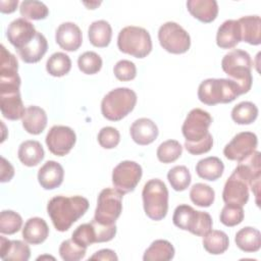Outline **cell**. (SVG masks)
Segmentation results:
<instances>
[{
  "instance_id": "cell-35",
  "label": "cell",
  "mask_w": 261,
  "mask_h": 261,
  "mask_svg": "<svg viewBox=\"0 0 261 261\" xmlns=\"http://www.w3.org/2000/svg\"><path fill=\"white\" fill-rule=\"evenodd\" d=\"M71 68V60L68 55L63 52L53 53L46 62V69L52 76H63L69 72Z\"/></svg>"
},
{
  "instance_id": "cell-45",
  "label": "cell",
  "mask_w": 261,
  "mask_h": 261,
  "mask_svg": "<svg viewBox=\"0 0 261 261\" xmlns=\"http://www.w3.org/2000/svg\"><path fill=\"white\" fill-rule=\"evenodd\" d=\"M71 239L82 247L87 248L88 246L96 243L95 229L92 223H84L79 225L72 232Z\"/></svg>"
},
{
  "instance_id": "cell-3",
  "label": "cell",
  "mask_w": 261,
  "mask_h": 261,
  "mask_svg": "<svg viewBox=\"0 0 261 261\" xmlns=\"http://www.w3.org/2000/svg\"><path fill=\"white\" fill-rule=\"evenodd\" d=\"M240 95L239 85L229 79H207L198 88V98L206 105L230 103Z\"/></svg>"
},
{
  "instance_id": "cell-19",
  "label": "cell",
  "mask_w": 261,
  "mask_h": 261,
  "mask_svg": "<svg viewBox=\"0 0 261 261\" xmlns=\"http://www.w3.org/2000/svg\"><path fill=\"white\" fill-rule=\"evenodd\" d=\"M0 109L2 115L9 120L22 118L25 109L19 90L0 92Z\"/></svg>"
},
{
  "instance_id": "cell-30",
  "label": "cell",
  "mask_w": 261,
  "mask_h": 261,
  "mask_svg": "<svg viewBox=\"0 0 261 261\" xmlns=\"http://www.w3.org/2000/svg\"><path fill=\"white\" fill-rule=\"evenodd\" d=\"M234 242L239 249L244 252H257L261 248V233L254 227L246 226L237 232Z\"/></svg>"
},
{
  "instance_id": "cell-22",
  "label": "cell",
  "mask_w": 261,
  "mask_h": 261,
  "mask_svg": "<svg viewBox=\"0 0 261 261\" xmlns=\"http://www.w3.org/2000/svg\"><path fill=\"white\" fill-rule=\"evenodd\" d=\"M31 256L30 247L18 240L9 241L0 237V257L4 261H28Z\"/></svg>"
},
{
  "instance_id": "cell-21",
  "label": "cell",
  "mask_w": 261,
  "mask_h": 261,
  "mask_svg": "<svg viewBox=\"0 0 261 261\" xmlns=\"http://www.w3.org/2000/svg\"><path fill=\"white\" fill-rule=\"evenodd\" d=\"M64 177L63 167L54 160L47 161L38 171V181L45 190L58 188Z\"/></svg>"
},
{
  "instance_id": "cell-38",
  "label": "cell",
  "mask_w": 261,
  "mask_h": 261,
  "mask_svg": "<svg viewBox=\"0 0 261 261\" xmlns=\"http://www.w3.org/2000/svg\"><path fill=\"white\" fill-rule=\"evenodd\" d=\"M19 12L25 19L28 18L33 20H40L48 16L49 10L47 6L41 1L24 0L20 3Z\"/></svg>"
},
{
  "instance_id": "cell-33",
  "label": "cell",
  "mask_w": 261,
  "mask_h": 261,
  "mask_svg": "<svg viewBox=\"0 0 261 261\" xmlns=\"http://www.w3.org/2000/svg\"><path fill=\"white\" fill-rule=\"evenodd\" d=\"M174 257V248L166 240H156L145 251L144 261H168Z\"/></svg>"
},
{
  "instance_id": "cell-23",
  "label": "cell",
  "mask_w": 261,
  "mask_h": 261,
  "mask_svg": "<svg viewBox=\"0 0 261 261\" xmlns=\"http://www.w3.org/2000/svg\"><path fill=\"white\" fill-rule=\"evenodd\" d=\"M241 41V31L238 20L227 19L217 30L216 44L222 49L236 47Z\"/></svg>"
},
{
  "instance_id": "cell-44",
  "label": "cell",
  "mask_w": 261,
  "mask_h": 261,
  "mask_svg": "<svg viewBox=\"0 0 261 261\" xmlns=\"http://www.w3.org/2000/svg\"><path fill=\"white\" fill-rule=\"evenodd\" d=\"M220 222L225 226H234L240 224L244 219V210L243 207L225 204L220 212Z\"/></svg>"
},
{
  "instance_id": "cell-39",
  "label": "cell",
  "mask_w": 261,
  "mask_h": 261,
  "mask_svg": "<svg viewBox=\"0 0 261 261\" xmlns=\"http://www.w3.org/2000/svg\"><path fill=\"white\" fill-rule=\"evenodd\" d=\"M167 179L173 190L181 192L190 186L192 177L190 170L186 166L177 165L168 171Z\"/></svg>"
},
{
  "instance_id": "cell-40",
  "label": "cell",
  "mask_w": 261,
  "mask_h": 261,
  "mask_svg": "<svg viewBox=\"0 0 261 261\" xmlns=\"http://www.w3.org/2000/svg\"><path fill=\"white\" fill-rule=\"evenodd\" d=\"M182 153V147L176 140H167L157 149V158L162 163H171L177 160Z\"/></svg>"
},
{
  "instance_id": "cell-50",
  "label": "cell",
  "mask_w": 261,
  "mask_h": 261,
  "mask_svg": "<svg viewBox=\"0 0 261 261\" xmlns=\"http://www.w3.org/2000/svg\"><path fill=\"white\" fill-rule=\"evenodd\" d=\"M14 175V168L4 157H1V172H0V181L6 182L11 180Z\"/></svg>"
},
{
  "instance_id": "cell-31",
  "label": "cell",
  "mask_w": 261,
  "mask_h": 261,
  "mask_svg": "<svg viewBox=\"0 0 261 261\" xmlns=\"http://www.w3.org/2000/svg\"><path fill=\"white\" fill-rule=\"evenodd\" d=\"M88 37L93 46L99 48L107 47L112 37L111 25L106 20H96L90 24Z\"/></svg>"
},
{
  "instance_id": "cell-27",
  "label": "cell",
  "mask_w": 261,
  "mask_h": 261,
  "mask_svg": "<svg viewBox=\"0 0 261 261\" xmlns=\"http://www.w3.org/2000/svg\"><path fill=\"white\" fill-rule=\"evenodd\" d=\"M241 41L251 45H260L261 43V19L258 15L244 16L238 19Z\"/></svg>"
},
{
  "instance_id": "cell-24",
  "label": "cell",
  "mask_w": 261,
  "mask_h": 261,
  "mask_svg": "<svg viewBox=\"0 0 261 261\" xmlns=\"http://www.w3.org/2000/svg\"><path fill=\"white\" fill-rule=\"evenodd\" d=\"M48 49L46 38L40 32H37L35 38L23 48L17 50L21 60L25 63H36L40 61Z\"/></svg>"
},
{
  "instance_id": "cell-10",
  "label": "cell",
  "mask_w": 261,
  "mask_h": 261,
  "mask_svg": "<svg viewBox=\"0 0 261 261\" xmlns=\"http://www.w3.org/2000/svg\"><path fill=\"white\" fill-rule=\"evenodd\" d=\"M143 174L139 163L125 160L118 163L112 171V184L121 194H127L135 190Z\"/></svg>"
},
{
  "instance_id": "cell-7",
  "label": "cell",
  "mask_w": 261,
  "mask_h": 261,
  "mask_svg": "<svg viewBox=\"0 0 261 261\" xmlns=\"http://www.w3.org/2000/svg\"><path fill=\"white\" fill-rule=\"evenodd\" d=\"M117 47L122 53L136 58H144L152 50L150 34L141 27H125L118 34Z\"/></svg>"
},
{
  "instance_id": "cell-12",
  "label": "cell",
  "mask_w": 261,
  "mask_h": 261,
  "mask_svg": "<svg viewBox=\"0 0 261 261\" xmlns=\"http://www.w3.org/2000/svg\"><path fill=\"white\" fill-rule=\"evenodd\" d=\"M76 141L75 133L69 126L54 125L46 136L49 151L56 156H64L70 152Z\"/></svg>"
},
{
  "instance_id": "cell-52",
  "label": "cell",
  "mask_w": 261,
  "mask_h": 261,
  "mask_svg": "<svg viewBox=\"0 0 261 261\" xmlns=\"http://www.w3.org/2000/svg\"><path fill=\"white\" fill-rule=\"evenodd\" d=\"M18 5V1L17 0H1L0 1V10L2 13H11L13 11H15L16 7Z\"/></svg>"
},
{
  "instance_id": "cell-48",
  "label": "cell",
  "mask_w": 261,
  "mask_h": 261,
  "mask_svg": "<svg viewBox=\"0 0 261 261\" xmlns=\"http://www.w3.org/2000/svg\"><path fill=\"white\" fill-rule=\"evenodd\" d=\"M94 226L95 229V234H96V243H104V242H109L111 241L115 234H116V225L111 224V225H105L97 222L96 220H92L91 222Z\"/></svg>"
},
{
  "instance_id": "cell-28",
  "label": "cell",
  "mask_w": 261,
  "mask_h": 261,
  "mask_svg": "<svg viewBox=\"0 0 261 261\" xmlns=\"http://www.w3.org/2000/svg\"><path fill=\"white\" fill-rule=\"evenodd\" d=\"M23 128L32 135L41 134L47 125V114L39 106H30L22 116Z\"/></svg>"
},
{
  "instance_id": "cell-47",
  "label": "cell",
  "mask_w": 261,
  "mask_h": 261,
  "mask_svg": "<svg viewBox=\"0 0 261 261\" xmlns=\"http://www.w3.org/2000/svg\"><path fill=\"white\" fill-rule=\"evenodd\" d=\"M114 75L117 80L121 82H127L132 81L136 77L137 75V68L134 62L129 60H119L113 68Z\"/></svg>"
},
{
  "instance_id": "cell-16",
  "label": "cell",
  "mask_w": 261,
  "mask_h": 261,
  "mask_svg": "<svg viewBox=\"0 0 261 261\" xmlns=\"http://www.w3.org/2000/svg\"><path fill=\"white\" fill-rule=\"evenodd\" d=\"M222 199L225 204L243 207L249 200V185L236 171L225 181Z\"/></svg>"
},
{
  "instance_id": "cell-49",
  "label": "cell",
  "mask_w": 261,
  "mask_h": 261,
  "mask_svg": "<svg viewBox=\"0 0 261 261\" xmlns=\"http://www.w3.org/2000/svg\"><path fill=\"white\" fill-rule=\"evenodd\" d=\"M212 146H213V138L210 133L203 140L199 142H196V143L185 142V148L192 155H201V154L207 153L211 150Z\"/></svg>"
},
{
  "instance_id": "cell-37",
  "label": "cell",
  "mask_w": 261,
  "mask_h": 261,
  "mask_svg": "<svg viewBox=\"0 0 261 261\" xmlns=\"http://www.w3.org/2000/svg\"><path fill=\"white\" fill-rule=\"evenodd\" d=\"M190 198L194 204L200 207H209L213 204L215 193L214 190L205 184H195L190 191Z\"/></svg>"
},
{
  "instance_id": "cell-29",
  "label": "cell",
  "mask_w": 261,
  "mask_h": 261,
  "mask_svg": "<svg viewBox=\"0 0 261 261\" xmlns=\"http://www.w3.org/2000/svg\"><path fill=\"white\" fill-rule=\"evenodd\" d=\"M45 152L38 141L28 140L19 145L17 156L20 162L29 167L38 165L44 158Z\"/></svg>"
},
{
  "instance_id": "cell-25",
  "label": "cell",
  "mask_w": 261,
  "mask_h": 261,
  "mask_svg": "<svg viewBox=\"0 0 261 261\" xmlns=\"http://www.w3.org/2000/svg\"><path fill=\"white\" fill-rule=\"evenodd\" d=\"M189 12L202 22L213 21L218 14V4L215 0H189Z\"/></svg>"
},
{
  "instance_id": "cell-14",
  "label": "cell",
  "mask_w": 261,
  "mask_h": 261,
  "mask_svg": "<svg viewBox=\"0 0 261 261\" xmlns=\"http://www.w3.org/2000/svg\"><path fill=\"white\" fill-rule=\"evenodd\" d=\"M258 145L257 136L251 132L237 134L224 147L223 154L229 160L241 161L256 151Z\"/></svg>"
},
{
  "instance_id": "cell-42",
  "label": "cell",
  "mask_w": 261,
  "mask_h": 261,
  "mask_svg": "<svg viewBox=\"0 0 261 261\" xmlns=\"http://www.w3.org/2000/svg\"><path fill=\"white\" fill-rule=\"evenodd\" d=\"M77 66L86 74H95L102 67V59L96 52L87 51L79 57Z\"/></svg>"
},
{
  "instance_id": "cell-34",
  "label": "cell",
  "mask_w": 261,
  "mask_h": 261,
  "mask_svg": "<svg viewBox=\"0 0 261 261\" xmlns=\"http://www.w3.org/2000/svg\"><path fill=\"white\" fill-rule=\"evenodd\" d=\"M229 245L227 234L222 230H210L203 237L204 249L213 255H219L224 253Z\"/></svg>"
},
{
  "instance_id": "cell-11",
  "label": "cell",
  "mask_w": 261,
  "mask_h": 261,
  "mask_svg": "<svg viewBox=\"0 0 261 261\" xmlns=\"http://www.w3.org/2000/svg\"><path fill=\"white\" fill-rule=\"evenodd\" d=\"M212 122L211 115L200 108L192 109L184 121L181 132L186 142L196 143L203 140L208 134V128Z\"/></svg>"
},
{
  "instance_id": "cell-43",
  "label": "cell",
  "mask_w": 261,
  "mask_h": 261,
  "mask_svg": "<svg viewBox=\"0 0 261 261\" xmlns=\"http://www.w3.org/2000/svg\"><path fill=\"white\" fill-rule=\"evenodd\" d=\"M87 248L80 246L72 239L65 240L59 247V255L64 261H79L86 255Z\"/></svg>"
},
{
  "instance_id": "cell-2",
  "label": "cell",
  "mask_w": 261,
  "mask_h": 261,
  "mask_svg": "<svg viewBox=\"0 0 261 261\" xmlns=\"http://www.w3.org/2000/svg\"><path fill=\"white\" fill-rule=\"evenodd\" d=\"M252 64L249 53L241 49H234L222 58V70L227 74L229 80L239 85L242 95L248 93L252 87Z\"/></svg>"
},
{
  "instance_id": "cell-8",
  "label": "cell",
  "mask_w": 261,
  "mask_h": 261,
  "mask_svg": "<svg viewBox=\"0 0 261 261\" xmlns=\"http://www.w3.org/2000/svg\"><path fill=\"white\" fill-rule=\"evenodd\" d=\"M122 197L123 194L116 189L102 190L98 196L94 220L105 225L115 224L122 211Z\"/></svg>"
},
{
  "instance_id": "cell-20",
  "label": "cell",
  "mask_w": 261,
  "mask_h": 261,
  "mask_svg": "<svg viewBox=\"0 0 261 261\" xmlns=\"http://www.w3.org/2000/svg\"><path fill=\"white\" fill-rule=\"evenodd\" d=\"M129 132L134 142L142 146L153 143L158 137V127L156 123L146 117L135 120Z\"/></svg>"
},
{
  "instance_id": "cell-17",
  "label": "cell",
  "mask_w": 261,
  "mask_h": 261,
  "mask_svg": "<svg viewBox=\"0 0 261 261\" xmlns=\"http://www.w3.org/2000/svg\"><path fill=\"white\" fill-rule=\"evenodd\" d=\"M37 31L34 24L28 19L20 17L10 22L7 29V39L9 43L17 50L28 45L36 36Z\"/></svg>"
},
{
  "instance_id": "cell-51",
  "label": "cell",
  "mask_w": 261,
  "mask_h": 261,
  "mask_svg": "<svg viewBox=\"0 0 261 261\" xmlns=\"http://www.w3.org/2000/svg\"><path fill=\"white\" fill-rule=\"evenodd\" d=\"M118 258L114 251L110 249H103L96 252L93 256L90 257V260H111L116 261Z\"/></svg>"
},
{
  "instance_id": "cell-4",
  "label": "cell",
  "mask_w": 261,
  "mask_h": 261,
  "mask_svg": "<svg viewBox=\"0 0 261 261\" xmlns=\"http://www.w3.org/2000/svg\"><path fill=\"white\" fill-rule=\"evenodd\" d=\"M137 103V94L128 88H117L106 94L101 102L103 116L118 121L133 111Z\"/></svg>"
},
{
  "instance_id": "cell-18",
  "label": "cell",
  "mask_w": 261,
  "mask_h": 261,
  "mask_svg": "<svg viewBox=\"0 0 261 261\" xmlns=\"http://www.w3.org/2000/svg\"><path fill=\"white\" fill-rule=\"evenodd\" d=\"M56 43L65 51H76L83 43V35L80 28L73 22L61 23L55 33Z\"/></svg>"
},
{
  "instance_id": "cell-46",
  "label": "cell",
  "mask_w": 261,
  "mask_h": 261,
  "mask_svg": "<svg viewBox=\"0 0 261 261\" xmlns=\"http://www.w3.org/2000/svg\"><path fill=\"white\" fill-rule=\"evenodd\" d=\"M120 141L119 132L112 126L102 127L98 134V143L104 149L115 148Z\"/></svg>"
},
{
  "instance_id": "cell-5",
  "label": "cell",
  "mask_w": 261,
  "mask_h": 261,
  "mask_svg": "<svg viewBox=\"0 0 261 261\" xmlns=\"http://www.w3.org/2000/svg\"><path fill=\"white\" fill-rule=\"evenodd\" d=\"M146 215L155 221L163 219L168 211V190L165 184L153 178L147 181L142 192Z\"/></svg>"
},
{
  "instance_id": "cell-41",
  "label": "cell",
  "mask_w": 261,
  "mask_h": 261,
  "mask_svg": "<svg viewBox=\"0 0 261 261\" xmlns=\"http://www.w3.org/2000/svg\"><path fill=\"white\" fill-rule=\"evenodd\" d=\"M22 225L21 216L12 210H3L0 214V232L2 234H13Z\"/></svg>"
},
{
  "instance_id": "cell-13",
  "label": "cell",
  "mask_w": 261,
  "mask_h": 261,
  "mask_svg": "<svg viewBox=\"0 0 261 261\" xmlns=\"http://www.w3.org/2000/svg\"><path fill=\"white\" fill-rule=\"evenodd\" d=\"M18 62L4 45L0 49V91L19 90L20 77L18 75Z\"/></svg>"
},
{
  "instance_id": "cell-9",
  "label": "cell",
  "mask_w": 261,
  "mask_h": 261,
  "mask_svg": "<svg viewBox=\"0 0 261 261\" xmlns=\"http://www.w3.org/2000/svg\"><path fill=\"white\" fill-rule=\"evenodd\" d=\"M158 40L161 47L172 54L186 53L191 46V38L188 32L173 21H167L160 27Z\"/></svg>"
},
{
  "instance_id": "cell-26",
  "label": "cell",
  "mask_w": 261,
  "mask_h": 261,
  "mask_svg": "<svg viewBox=\"0 0 261 261\" xmlns=\"http://www.w3.org/2000/svg\"><path fill=\"white\" fill-rule=\"evenodd\" d=\"M49 234V227L46 221L40 217H32L27 220L22 228L23 240L32 245L43 243Z\"/></svg>"
},
{
  "instance_id": "cell-1",
  "label": "cell",
  "mask_w": 261,
  "mask_h": 261,
  "mask_svg": "<svg viewBox=\"0 0 261 261\" xmlns=\"http://www.w3.org/2000/svg\"><path fill=\"white\" fill-rule=\"evenodd\" d=\"M89 208V201L82 196H56L47 204V212L58 231H66Z\"/></svg>"
},
{
  "instance_id": "cell-32",
  "label": "cell",
  "mask_w": 261,
  "mask_h": 261,
  "mask_svg": "<svg viewBox=\"0 0 261 261\" xmlns=\"http://www.w3.org/2000/svg\"><path fill=\"white\" fill-rule=\"evenodd\" d=\"M224 170L223 162L215 156L206 157L201 159L196 165L197 174L206 180H216L218 179Z\"/></svg>"
},
{
  "instance_id": "cell-6",
  "label": "cell",
  "mask_w": 261,
  "mask_h": 261,
  "mask_svg": "<svg viewBox=\"0 0 261 261\" xmlns=\"http://www.w3.org/2000/svg\"><path fill=\"white\" fill-rule=\"evenodd\" d=\"M172 221L180 229L189 230L198 237H204L212 229V218L209 213L197 211L187 204L178 205L173 213Z\"/></svg>"
},
{
  "instance_id": "cell-15",
  "label": "cell",
  "mask_w": 261,
  "mask_h": 261,
  "mask_svg": "<svg viewBox=\"0 0 261 261\" xmlns=\"http://www.w3.org/2000/svg\"><path fill=\"white\" fill-rule=\"evenodd\" d=\"M233 171H236L243 179L248 182L249 188H251L256 198H258V191L261 178L260 152L254 151L249 156L239 161V164Z\"/></svg>"
},
{
  "instance_id": "cell-36",
  "label": "cell",
  "mask_w": 261,
  "mask_h": 261,
  "mask_svg": "<svg viewBox=\"0 0 261 261\" xmlns=\"http://www.w3.org/2000/svg\"><path fill=\"white\" fill-rule=\"evenodd\" d=\"M257 116V106L249 101L239 103L231 110V118L238 124H250L256 120Z\"/></svg>"
}]
</instances>
